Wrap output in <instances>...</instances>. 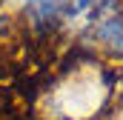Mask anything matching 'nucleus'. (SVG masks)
Returning <instances> with one entry per match:
<instances>
[{
  "mask_svg": "<svg viewBox=\"0 0 123 120\" xmlns=\"http://www.w3.org/2000/svg\"><path fill=\"white\" fill-rule=\"evenodd\" d=\"M92 34H94V40H97L103 49H109V52H115V54H123V6L120 3H117L109 14L97 17Z\"/></svg>",
  "mask_w": 123,
  "mask_h": 120,
  "instance_id": "obj_1",
  "label": "nucleus"
},
{
  "mask_svg": "<svg viewBox=\"0 0 123 120\" xmlns=\"http://www.w3.org/2000/svg\"><path fill=\"white\" fill-rule=\"evenodd\" d=\"M20 3H26V6H31V3H37V0H20Z\"/></svg>",
  "mask_w": 123,
  "mask_h": 120,
  "instance_id": "obj_2",
  "label": "nucleus"
}]
</instances>
